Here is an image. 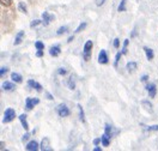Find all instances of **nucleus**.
<instances>
[{"mask_svg": "<svg viewBox=\"0 0 158 151\" xmlns=\"http://www.w3.org/2000/svg\"><path fill=\"white\" fill-rule=\"evenodd\" d=\"M92 47H94V42L91 40H89L85 46H84V52H83V57H84V60L89 61L91 59V51H92Z\"/></svg>", "mask_w": 158, "mask_h": 151, "instance_id": "1", "label": "nucleus"}, {"mask_svg": "<svg viewBox=\"0 0 158 151\" xmlns=\"http://www.w3.org/2000/svg\"><path fill=\"white\" fill-rule=\"evenodd\" d=\"M15 118H16V112H15V109L7 108V109L4 112V118H2L1 122H2V123H8V122H11V121L13 120Z\"/></svg>", "mask_w": 158, "mask_h": 151, "instance_id": "2", "label": "nucleus"}, {"mask_svg": "<svg viewBox=\"0 0 158 151\" xmlns=\"http://www.w3.org/2000/svg\"><path fill=\"white\" fill-rule=\"evenodd\" d=\"M40 103V100L37 97H28L25 100V109L27 110H31L35 106H37Z\"/></svg>", "mask_w": 158, "mask_h": 151, "instance_id": "3", "label": "nucleus"}, {"mask_svg": "<svg viewBox=\"0 0 158 151\" xmlns=\"http://www.w3.org/2000/svg\"><path fill=\"white\" fill-rule=\"evenodd\" d=\"M56 112H58V114H59V117H61V118H66V117H68L69 115V109L67 108V106L66 104H59L58 107H56Z\"/></svg>", "mask_w": 158, "mask_h": 151, "instance_id": "4", "label": "nucleus"}, {"mask_svg": "<svg viewBox=\"0 0 158 151\" xmlns=\"http://www.w3.org/2000/svg\"><path fill=\"white\" fill-rule=\"evenodd\" d=\"M40 149L42 151H52V146H50V140H49V138L48 137H44L43 139H42V142H41V146H40Z\"/></svg>", "mask_w": 158, "mask_h": 151, "instance_id": "5", "label": "nucleus"}, {"mask_svg": "<svg viewBox=\"0 0 158 151\" xmlns=\"http://www.w3.org/2000/svg\"><path fill=\"white\" fill-rule=\"evenodd\" d=\"M147 92H149V96L151 97V98H153L155 96H156V94H157V88H156V84H153V83H149V84H146V88H145Z\"/></svg>", "mask_w": 158, "mask_h": 151, "instance_id": "6", "label": "nucleus"}, {"mask_svg": "<svg viewBox=\"0 0 158 151\" xmlns=\"http://www.w3.org/2000/svg\"><path fill=\"white\" fill-rule=\"evenodd\" d=\"M55 17L53 15H49L48 12H43L42 13V22H43V25H49V23L52 21H54Z\"/></svg>", "mask_w": 158, "mask_h": 151, "instance_id": "7", "label": "nucleus"}, {"mask_svg": "<svg viewBox=\"0 0 158 151\" xmlns=\"http://www.w3.org/2000/svg\"><path fill=\"white\" fill-rule=\"evenodd\" d=\"M108 55H107V52L104 51V49H102L101 52H99V54H98V62L99 64H102V65H105V64H108Z\"/></svg>", "mask_w": 158, "mask_h": 151, "instance_id": "8", "label": "nucleus"}, {"mask_svg": "<svg viewBox=\"0 0 158 151\" xmlns=\"http://www.w3.org/2000/svg\"><path fill=\"white\" fill-rule=\"evenodd\" d=\"M28 85H29V88H32V89H35V90L38 91V92L42 91V85H41L40 83L32 80V79H29V80H28Z\"/></svg>", "mask_w": 158, "mask_h": 151, "instance_id": "9", "label": "nucleus"}, {"mask_svg": "<svg viewBox=\"0 0 158 151\" xmlns=\"http://www.w3.org/2000/svg\"><path fill=\"white\" fill-rule=\"evenodd\" d=\"M1 89L5 91H12L16 89V85L13 83H11V82H4L2 85H1Z\"/></svg>", "mask_w": 158, "mask_h": 151, "instance_id": "10", "label": "nucleus"}, {"mask_svg": "<svg viewBox=\"0 0 158 151\" xmlns=\"http://www.w3.org/2000/svg\"><path fill=\"white\" fill-rule=\"evenodd\" d=\"M60 53H61V49H60V46L59 44H56V46H53L52 48H50V51H49V54L52 55V57H58V55H60Z\"/></svg>", "mask_w": 158, "mask_h": 151, "instance_id": "11", "label": "nucleus"}, {"mask_svg": "<svg viewBox=\"0 0 158 151\" xmlns=\"http://www.w3.org/2000/svg\"><path fill=\"white\" fill-rule=\"evenodd\" d=\"M104 133L108 136V137H113L114 136V133H119V131H115L114 132V130H113V126H110L109 123H105V128H104Z\"/></svg>", "mask_w": 158, "mask_h": 151, "instance_id": "12", "label": "nucleus"}, {"mask_svg": "<svg viewBox=\"0 0 158 151\" xmlns=\"http://www.w3.org/2000/svg\"><path fill=\"white\" fill-rule=\"evenodd\" d=\"M25 149L28 151H37L38 150V144H37V142L31 140V142L28 143V145L25 146Z\"/></svg>", "mask_w": 158, "mask_h": 151, "instance_id": "13", "label": "nucleus"}, {"mask_svg": "<svg viewBox=\"0 0 158 151\" xmlns=\"http://www.w3.org/2000/svg\"><path fill=\"white\" fill-rule=\"evenodd\" d=\"M19 121H21V123L23 125V128H24L25 131H28V130H29V125H28V121H27V115H25V114L19 115Z\"/></svg>", "mask_w": 158, "mask_h": 151, "instance_id": "14", "label": "nucleus"}, {"mask_svg": "<svg viewBox=\"0 0 158 151\" xmlns=\"http://www.w3.org/2000/svg\"><path fill=\"white\" fill-rule=\"evenodd\" d=\"M141 106H143V107H144V108H145V109H146L150 114H151V113H153L152 104H151V102H150V101H146V100H145V101H143V102H141Z\"/></svg>", "mask_w": 158, "mask_h": 151, "instance_id": "15", "label": "nucleus"}, {"mask_svg": "<svg viewBox=\"0 0 158 151\" xmlns=\"http://www.w3.org/2000/svg\"><path fill=\"white\" fill-rule=\"evenodd\" d=\"M137 67H138V65H137V62H134V61H129V62H127L126 65V68L128 72H134V71L137 70Z\"/></svg>", "mask_w": 158, "mask_h": 151, "instance_id": "16", "label": "nucleus"}, {"mask_svg": "<svg viewBox=\"0 0 158 151\" xmlns=\"http://www.w3.org/2000/svg\"><path fill=\"white\" fill-rule=\"evenodd\" d=\"M23 37H24V31H19V32L16 35V38H15V44H16V46L21 44V43H22V41H23Z\"/></svg>", "mask_w": 158, "mask_h": 151, "instance_id": "17", "label": "nucleus"}, {"mask_svg": "<svg viewBox=\"0 0 158 151\" xmlns=\"http://www.w3.org/2000/svg\"><path fill=\"white\" fill-rule=\"evenodd\" d=\"M11 78L13 79V82H15V83H18V84L23 82V77H22L19 73H16V72H13V73L11 74Z\"/></svg>", "mask_w": 158, "mask_h": 151, "instance_id": "18", "label": "nucleus"}, {"mask_svg": "<svg viewBox=\"0 0 158 151\" xmlns=\"http://www.w3.org/2000/svg\"><path fill=\"white\" fill-rule=\"evenodd\" d=\"M144 51H145V54H146V58L147 60H152L155 54H153V51L151 48H147V47H144Z\"/></svg>", "mask_w": 158, "mask_h": 151, "instance_id": "19", "label": "nucleus"}, {"mask_svg": "<svg viewBox=\"0 0 158 151\" xmlns=\"http://www.w3.org/2000/svg\"><path fill=\"white\" fill-rule=\"evenodd\" d=\"M101 139H102V145L103 146H109V144H110V137H108L105 133L101 137Z\"/></svg>", "mask_w": 158, "mask_h": 151, "instance_id": "20", "label": "nucleus"}, {"mask_svg": "<svg viewBox=\"0 0 158 151\" xmlns=\"http://www.w3.org/2000/svg\"><path fill=\"white\" fill-rule=\"evenodd\" d=\"M78 109H79V119L82 122H85V114H84V109L80 104H78Z\"/></svg>", "mask_w": 158, "mask_h": 151, "instance_id": "21", "label": "nucleus"}, {"mask_svg": "<svg viewBox=\"0 0 158 151\" xmlns=\"http://www.w3.org/2000/svg\"><path fill=\"white\" fill-rule=\"evenodd\" d=\"M126 2L127 0H121L119 7H118V12H125L126 11Z\"/></svg>", "mask_w": 158, "mask_h": 151, "instance_id": "22", "label": "nucleus"}, {"mask_svg": "<svg viewBox=\"0 0 158 151\" xmlns=\"http://www.w3.org/2000/svg\"><path fill=\"white\" fill-rule=\"evenodd\" d=\"M67 87H68L71 90H74V89H76V83H74L73 77H71V78L67 80Z\"/></svg>", "mask_w": 158, "mask_h": 151, "instance_id": "23", "label": "nucleus"}, {"mask_svg": "<svg viewBox=\"0 0 158 151\" xmlns=\"http://www.w3.org/2000/svg\"><path fill=\"white\" fill-rule=\"evenodd\" d=\"M18 8H19V11H22L23 13H28V10H27V6H25V4L24 2H19L18 4Z\"/></svg>", "mask_w": 158, "mask_h": 151, "instance_id": "24", "label": "nucleus"}, {"mask_svg": "<svg viewBox=\"0 0 158 151\" xmlns=\"http://www.w3.org/2000/svg\"><path fill=\"white\" fill-rule=\"evenodd\" d=\"M35 47H36L37 51H43V49H44V44H43L41 41H36V42H35Z\"/></svg>", "mask_w": 158, "mask_h": 151, "instance_id": "25", "label": "nucleus"}, {"mask_svg": "<svg viewBox=\"0 0 158 151\" xmlns=\"http://www.w3.org/2000/svg\"><path fill=\"white\" fill-rule=\"evenodd\" d=\"M86 25H88V24H86L85 22H83V23H82V24H80V25H79V27L76 29V31H74V32H76V34H79L80 31H83L84 29H85V28H86Z\"/></svg>", "mask_w": 158, "mask_h": 151, "instance_id": "26", "label": "nucleus"}, {"mask_svg": "<svg viewBox=\"0 0 158 151\" xmlns=\"http://www.w3.org/2000/svg\"><path fill=\"white\" fill-rule=\"evenodd\" d=\"M68 30V28L67 27H61V28H59L58 31H56V35H63L65 32H67Z\"/></svg>", "mask_w": 158, "mask_h": 151, "instance_id": "27", "label": "nucleus"}, {"mask_svg": "<svg viewBox=\"0 0 158 151\" xmlns=\"http://www.w3.org/2000/svg\"><path fill=\"white\" fill-rule=\"evenodd\" d=\"M128 44H129V40L127 38V40H125V43H124V47H122V51H121L124 55L127 54V46H128Z\"/></svg>", "mask_w": 158, "mask_h": 151, "instance_id": "28", "label": "nucleus"}, {"mask_svg": "<svg viewBox=\"0 0 158 151\" xmlns=\"http://www.w3.org/2000/svg\"><path fill=\"white\" fill-rule=\"evenodd\" d=\"M42 23H43L42 21L35 19V21H32L31 23H30V28H35V27H37V25H40V24H42Z\"/></svg>", "mask_w": 158, "mask_h": 151, "instance_id": "29", "label": "nucleus"}, {"mask_svg": "<svg viewBox=\"0 0 158 151\" xmlns=\"http://www.w3.org/2000/svg\"><path fill=\"white\" fill-rule=\"evenodd\" d=\"M121 55H122V52H119V53L116 54V57H115V62H114V66H115V67L118 66V62H119V60L121 59Z\"/></svg>", "mask_w": 158, "mask_h": 151, "instance_id": "30", "label": "nucleus"}, {"mask_svg": "<svg viewBox=\"0 0 158 151\" xmlns=\"http://www.w3.org/2000/svg\"><path fill=\"white\" fill-rule=\"evenodd\" d=\"M7 71H8V68H7V67H1V68H0V77H1V78H4V76L7 73Z\"/></svg>", "mask_w": 158, "mask_h": 151, "instance_id": "31", "label": "nucleus"}, {"mask_svg": "<svg viewBox=\"0 0 158 151\" xmlns=\"http://www.w3.org/2000/svg\"><path fill=\"white\" fill-rule=\"evenodd\" d=\"M0 2H1L2 6H11L12 0H0Z\"/></svg>", "mask_w": 158, "mask_h": 151, "instance_id": "32", "label": "nucleus"}, {"mask_svg": "<svg viewBox=\"0 0 158 151\" xmlns=\"http://www.w3.org/2000/svg\"><path fill=\"white\" fill-rule=\"evenodd\" d=\"M145 130L147 131H158V125H153V126H146Z\"/></svg>", "mask_w": 158, "mask_h": 151, "instance_id": "33", "label": "nucleus"}, {"mask_svg": "<svg viewBox=\"0 0 158 151\" xmlns=\"http://www.w3.org/2000/svg\"><path fill=\"white\" fill-rule=\"evenodd\" d=\"M113 44H114L115 48H119V46H120V40H119V38H115L114 42H113Z\"/></svg>", "mask_w": 158, "mask_h": 151, "instance_id": "34", "label": "nucleus"}, {"mask_svg": "<svg viewBox=\"0 0 158 151\" xmlns=\"http://www.w3.org/2000/svg\"><path fill=\"white\" fill-rule=\"evenodd\" d=\"M29 137H30V133H25V134L22 137V142H27V140L29 139Z\"/></svg>", "mask_w": 158, "mask_h": 151, "instance_id": "35", "label": "nucleus"}, {"mask_svg": "<svg viewBox=\"0 0 158 151\" xmlns=\"http://www.w3.org/2000/svg\"><path fill=\"white\" fill-rule=\"evenodd\" d=\"M58 73H59L60 76H65V74L67 73V71H66L65 68H59V71H58Z\"/></svg>", "mask_w": 158, "mask_h": 151, "instance_id": "36", "label": "nucleus"}, {"mask_svg": "<svg viewBox=\"0 0 158 151\" xmlns=\"http://www.w3.org/2000/svg\"><path fill=\"white\" fill-rule=\"evenodd\" d=\"M95 2L97 6H102V5L105 2V0H95Z\"/></svg>", "mask_w": 158, "mask_h": 151, "instance_id": "37", "label": "nucleus"}, {"mask_svg": "<svg viewBox=\"0 0 158 151\" xmlns=\"http://www.w3.org/2000/svg\"><path fill=\"white\" fill-rule=\"evenodd\" d=\"M147 79H149V76H146V74H144L141 78H140V80L143 82V83H145V82H147Z\"/></svg>", "mask_w": 158, "mask_h": 151, "instance_id": "38", "label": "nucleus"}, {"mask_svg": "<svg viewBox=\"0 0 158 151\" xmlns=\"http://www.w3.org/2000/svg\"><path fill=\"white\" fill-rule=\"evenodd\" d=\"M36 57H38V58L43 57V51H37V52H36Z\"/></svg>", "mask_w": 158, "mask_h": 151, "instance_id": "39", "label": "nucleus"}, {"mask_svg": "<svg viewBox=\"0 0 158 151\" xmlns=\"http://www.w3.org/2000/svg\"><path fill=\"white\" fill-rule=\"evenodd\" d=\"M99 143H102V139H99V138H96V139H94V144H95V145H98Z\"/></svg>", "mask_w": 158, "mask_h": 151, "instance_id": "40", "label": "nucleus"}, {"mask_svg": "<svg viewBox=\"0 0 158 151\" xmlns=\"http://www.w3.org/2000/svg\"><path fill=\"white\" fill-rule=\"evenodd\" d=\"M47 97H48V100H53V95H50L49 92H47Z\"/></svg>", "mask_w": 158, "mask_h": 151, "instance_id": "41", "label": "nucleus"}, {"mask_svg": "<svg viewBox=\"0 0 158 151\" xmlns=\"http://www.w3.org/2000/svg\"><path fill=\"white\" fill-rule=\"evenodd\" d=\"M73 38H74V37H73V36H71V37L67 40V42H68V43H69V42H72V41H73Z\"/></svg>", "mask_w": 158, "mask_h": 151, "instance_id": "42", "label": "nucleus"}, {"mask_svg": "<svg viewBox=\"0 0 158 151\" xmlns=\"http://www.w3.org/2000/svg\"><path fill=\"white\" fill-rule=\"evenodd\" d=\"M4 149H5V144L1 142V150H4Z\"/></svg>", "mask_w": 158, "mask_h": 151, "instance_id": "43", "label": "nucleus"}, {"mask_svg": "<svg viewBox=\"0 0 158 151\" xmlns=\"http://www.w3.org/2000/svg\"><path fill=\"white\" fill-rule=\"evenodd\" d=\"M101 150H102L101 148H95V149H94V151H101Z\"/></svg>", "mask_w": 158, "mask_h": 151, "instance_id": "44", "label": "nucleus"}, {"mask_svg": "<svg viewBox=\"0 0 158 151\" xmlns=\"http://www.w3.org/2000/svg\"><path fill=\"white\" fill-rule=\"evenodd\" d=\"M135 36V30H133V32H132V37H134Z\"/></svg>", "mask_w": 158, "mask_h": 151, "instance_id": "45", "label": "nucleus"}]
</instances>
